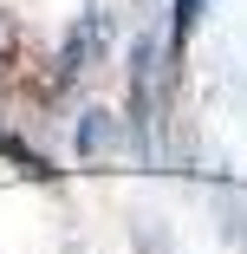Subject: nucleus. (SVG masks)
Listing matches in <instances>:
<instances>
[{
    "label": "nucleus",
    "mask_w": 247,
    "mask_h": 254,
    "mask_svg": "<svg viewBox=\"0 0 247 254\" xmlns=\"http://www.w3.org/2000/svg\"><path fill=\"white\" fill-rule=\"evenodd\" d=\"M104 53H111V13L104 7H85L78 20H72V33H65V46H59V72H52V91H72L91 65H104Z\"/></svg>",
    "instance_id": "obj_1"
},
{
    "label": "nucleus",
    "mask_w": 247,
    "mask_h": 254,
    "mask_svg": "<svg viewBox=\"0 0 247 254\" xmlns=\"http://www.w3.org/2000/svg\"><path fill=\"white\" fill-rule=\"evenodd\" d=\"M111 150H117V118L111 111H85L78 118V157L98 163V157H111Z\"/></svg>",
    "instance_id": "obj_2"
},
{
    "label": "nucleus",
    "mask_w": 247,
    "mask_h": 254,
    "mask_svg": "<svg viewBox=\"0 0 247 254\" xmlns=\"http://www.w3.org/2000/svg\"><path fill=\"white\" fill-rule=\"evenodd\" d=\"M169 46H176V53H182V46L195 39V26H202V13H208V0H169Z\"/></svg>",
    "instance_id": "obj_3"
},
{
    "label": "nucleus",
    "mask_w": 247,
    "mask_h": 254,
    "mask_svg": "<svg viewBox=\"0 0 247 254\" xmlns=\"http://www.w3.org/2000/svg\"><path fill=\"white\" fill-rule=\"evenodd\" d=\"M0 157H7V163H20L26 176H46V163H39V150H33V143H20V137H13L7 124H0Z\"/></svg>",
    "instance_id": "obj_4"
}]
</instances>
